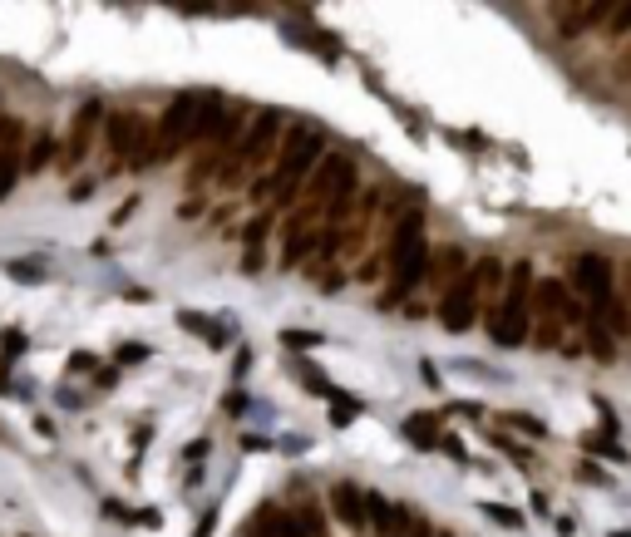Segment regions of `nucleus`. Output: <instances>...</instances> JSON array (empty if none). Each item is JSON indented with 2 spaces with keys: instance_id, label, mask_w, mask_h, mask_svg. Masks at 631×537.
I'll return each mask as SVG.
<instances>
[{
  "instance_id": "16",
  "label": "nucleus",
  "mask_w": 631,
  "mask_h": 537,
  "mask_svg": "<svg viewBox=\"0 0 631 537\" xmlns=\"http://www.w3.org/2000/svg\"><path fill=\"white\" fill-rule=\"evenodd\" d=\"M587 346L597 350V360H602V365H612V350H616V340L602 331V321H597V315H592V321H587Z\"/></svg>"
},
{
  "instance_id": "26",
  "label": "nucleus",
  "mask_w": 631,
  "mask_h": 537,
  "mask_svg": "<svg viewBox=\"0 0 631 537\" xmlns=\"http://www.w3.org/2000/svg\"><path fill=\"white\" fill-rule=\"evenodd\" d=\"M454 370H459V375H479V380H503L499 370H483V365H473V360H459Z\"/></svg>"
},
{
  "instance_id": "17",
  "label": "nucleus",
  "mask_w": 631,
  "mask_h": 537,
  "mask_svg": "<svg viewBox=\"0 0 631 537\" xmlns=\"http://www.w3.org/2000/svg\"><path fill=\"white\" fill-rule=\"evenodd\" d=\"M50 158H55V139H50V133H40V139L30 143V163H20V173H26V168H30V173H40V168H50Z\"/></svg>"
},
{
  "instance_id": "23",
  "label": "nucleus",
  "mask_w": 631,
  "mask_h": 537,
  "mask_svg": "<svg viewBox=\"0 0 631 537\" xmlns=\"http://www.w3.org/2000/svg\"><path fill=\"white\" fill-rule=\"evenodd\" d=\"M5 272L16 276V282H40V276H45V266H40V262H26V256H16V262H10Z\"/></svg>"
},
{
  "instance_id": "10",
  "label": "nucleus",
  "mask_w": 631,
  "mask_h": 537,
  "mask_svg": "<svg viewBox=\"0 0 631 537\" xmlns=\"http://www.w3.org/2000/svg\"><path fill=\"white\" fill-rule=\"evenodd\" d=\"M99 119H104V104H84L79 114H75V124H69V149H65V163H84L94 149V129H99Z\"/></svg>"
},
{
  "instance_id": "25",
  "label": "nucleus",
  "mask_w": 631,
  "mask_h": 537,
  "mask_svg": "<svg viewBox=\"0 0 631 537\" xmlns=\"http://www.w3.org/2000/svg\"><path fill=\"white\" fill-rule=\"evenodd\" d=\"M360 414V405L356 399H346V395H336V405H331V424H350Z\"/></svg>"
},
{
  "instance_id": "20",
  "label": "nucleus",
  "mask_w": 631,
  "mask_h": 537,
  "mask_svg": "<svg viewBox=\"0 0 631 537\" xmlns=\"http://www.w3.org/2000/svg\"><path fill=\"white\" fill-rule=\"evenodd\" d=\"M483 518H493L499 528H523V512L508 508V503H483Z\"/></svg>"
},
{
  "instance_id": "19",
  "label": "nucleus",
  "mask_w": 631,
  "mask_h": 537,
  "mask_svg": "<svg viewBox=\"0 0 631 537\" xmlns=\"http://www.w3.org/2000/svg\"><path fill=\"white\" fill-rule=\"evenodd\" d=\"M178 321H183V331H192V336H208L212 346H222V331H212V325H208V315H198V311H183V315H178Z\"/></svg>"
},
{
  "instance_id": "11",
  "label": "nucleus",
  "mask_w": 631,
  "mask_h": 537,
  "mask_svg": "<svg viewBox=\"0 0 631 537\" xmlns=\"http://www.w3.org/2000/svg\"><path fill=\"white\" fill-rule=\"evenodd\" d=\"M252 537H306V528H301V522L291 518L286 508L262 503V508H257V518H252Z\"/></svg>"
},
{
  "instance_id": "2",
  "label": "nucleus",
  "mask_w": 631,
  "mask_h": 537,
  "mask_svg": "<svg viewBox=\"0 0 631 537\" xmlns=\"http://www.w3.org/2000/svg\"><path fill=\"white\" fill-rule=\"evenodd\" d=\"M321 158H326V133L321 129H291L286 149L276 153V173H272V182H266V192H276V202H286L291 192L301 188V178H306Z\"/></svg>"
},
{
  "instance_id": "1",
  "label": "nucleus",
  "mask_w": 631,
  "mask_h": 537,
  "mask_svg": "<svg viewBox=\"0 0 631 537\" xmlns=\"http://www.w3.org/2000/svg\"><path fill=\"white\" fill-rule=\"evenodd\" d=\"M424 272H429V242H424L419 212H409L405 222H399L395 242H390V286H385L380 306H395V301H405L409 291L424 282Z\"/></svg>"
},
{
  "instance_id": "27",
  "label": "nucleus",
  "mask_w": 631,
  "mask_h": 537,
  "mask_svg": "<svg viewBox=\"0 0 631 537\" xmlns=\"http://www.w3.org/2000/svg\"><path fill=\"white\" fill-rule=\"evenodd\" d=\"M69 370H75V375H89V370H94V356H89V350H79V356H69Z\"/></svg>"
},
{
  "instance_id": "21",
  "label": "nucleus",
  "mask_w": 631,
  "mask_h": 537,
  "mask_svg": "<svg viewBox=\"0 0 631 537\" xmlns=\"http://www.w3.org/2000/svg\"><path fill=\"white\" fill-rule=\"evenodd\" d=\"M20 119H10V114H0V153H16V143H20Z\"/></svg>"
},
{
  "instance_id": "15",
  "label": "nucleus",
  "mask_w": 631,
  "mask_h": 537,
  "mask_svg": "<svg viewBox=\"0 0 631 537\" xmlns=\"http://www.w3.org/2000/svg\"><path fill=\"white\" fill-rule=\"evenodd\" d=\"M266 232H272V212H257L247 222V232H242V242H247V266L257 272L262 266V242H266Z\"/></svg>"
},
{
  "instance_id": "24",
  "label": "nucleus",
  "mask_w": 631,
  "mask_h": 537,
  "mask_svg": "<svg viewBox=\"0 0 631 537\" xmlns=\"http://www.w3.org/2000/svg\"><path fill=\"white\" fill-rule=\"evenodd\" d=\"M282 346H291V350H321V336H316V331H286Z\"/></svg>"
},
{
  "instance_id": "5",
  "label": "nucleus",
  "mask_w": 631,
  "mask_h": 537,
  "mask_svg": "<svg viewBox=\"0 0 631 537\" xmlns=\"http://www.w3.org/2000/svg\"><path fill=\"white\" fill-rule=\"evenodd\" d=\"M109 153L119 158L124 168H143V158H149V139H153V124L143 114H133V108H119V114H109Z\"/></svg>"
},
{
  "instance_id": "28",
  "label": "nucleus",
  "mask_w": 631,
  "mask_h": 537,
  "mask_svg": "<svg viewBox=\"0 0 631 537\" xmlns=\"http://www.w3.org/2000/svg\"><path fill=\"white\" fill-rule=\"evenodd\" d=\"M513 424H518V429H528V434H543V424L533 419V414H513Z\"/></svg>"
},
{
  "instance_id": "3",
  "label": "nucleus",
  "mask_w": 631,
  "mask_h": 537,
  "mask_svg": "<svg viewBox=\"0 0 631 537\" xmlns=\"http://www.w3.org/2000/svg\"><path fill=\"white\" fill-rule=\"evenodd\" d=\"M503 282H508V296H503V311L493 315V325H489V336L499 340V346H523V340L533 336V266L528 262H513V272H503Z\"/></svg>"
},
{
  "instance_id": "22",
  "label": "nucleus",
  "mask_w": 631,
  "mask_h": 537,
  "mask_svg": "<svg viewBox=\"0 0 631 537\" xmlns=\"http://www.w3.org/2000/svg\"><path fill=\"white\" fill-rule=\"evenodd\" d=\"M582 444H587V449H597V454H606V459H616V463L626 459V449L616 444V439H606V434H587V439H582Z\"/></svg>"
},
{
  "instance_id": "18",
  "label": "nucleus",
  "mask_w": 631,
  "mask_h": 537,
  "mask_svg": "<svg viewBox=\"0 0 631 537\" xmlns=\"http://www.w3.org/2000/svg\"><path fill=\"white\" fill-rule=\"evenodd\" d=\"M16 182H20V153H0V202L10 198Z\"/></svg>"
},
{
  "instance_id": "29",
  "label": "nucleus",
  "mask_w": 631,
  "mask_h": 537,
  "mask_svg": "<svg viewBox=\"0 0 631 537\" xmlns=\"http://www.w3.org/2000/svg\"><path fill=\"white\" fill-rule=\"evenodd\" d=\"M247 409V395H242V389H233V395H227V414H242Z\"/></svg>"
},
{
  "instance_id": "8",
  "label": "nucleus",
  "mask_w": 631,
  "mask_h": 537,
  "mask_svg": "<svg viewBox=\"0 0 631 537\" xmlns=\"http://www.w3.org/2000/svg\"><path fill=\"white\" fill-rule=\"evenodd\" d=\"M473 315H479V282H473V272H459L440 296V321H444V331L459 336L473 325Z\"/></svg>"
},
{
  "instance_id": "13",
  "label": "nucleus",
  "mask_w": 631,
  "mask_h": 537,
  "mask_svg": "<svg viewBox=\"0 0 631 537\" xmlns=\"http://www.w3.org/2000/svg\"><path fill=\"white\" fill-rule=\"evenodd\" d=\"M366 522H375V532H380V537H399V532H405V512H399L390 498H380V493H366Z\"/></svg>"
},
{
  "instance_id": "7",
  "label": "nucleus",
  "mask_w": 631,
  "mask_h": 537,
  "mask_svg": "<svg viewBox=\"0 0 631 537\" xmlns=\"http://www.w3.org/2000/svg\"><path fill=\"white\" fill-rule=\"evenodd\" d=\"M346 192H356V163H350L346 153H326L306 173V202L321 207L331 198H346Z\"/></svg>"
},
{
  "instance_id": "14",
  "label": "nucleus",
  "mask_w": 631,
  "mask_h": 537,
  "mask_svg": "<svg viewBox=\"0 0 631 537\" xmlns=\"http://www.w3.org/2000/svg\"><path fill=\"white\" fill-rule=\"evenodd\" d=\"M405 439L415 449H440V419H434V414H409V419H405Z\"/></svg>"
},
{
  "instance_id": "9",
  "label": "nucleus",
  "mask_w": 631,
  "mask_h": 537,
  "mask_svg": "<svg viewBox=\"0 0 631 537\" xmlns=\"http://www.w3.org/2000/svg\"><path fill=\"white\" fill-rule=\"evenodd\" d=\"M276 133H282V114H276V108H257V119H252L247 139H242V149H237V178L247 163H262L266 149L276 143Z\"/></svg>"
},
{
  "instance_id": "6",
  "label": "nucleus",
  "mask_w": 631,
  "mask_h": 537,
  "mask_svg": "<svg viewBox=\"0 0 631 537\" xmlns=\"http://www.w3.org/2000/svg\"><path fill=\"white\" fill-rule=\"evenodd\" d=\"M573 296H582L592 306V315H597L606 301L616 296V282H612V262H606L602 252H582L577 262H573Z\"/></svg>"
},
{
  "instance_id": "12",
  "label": "nucleus",
  "mask_w": 631,
  "mask_h": 537,
  "mask_svg": "<svg viewBox=\"0 0 631 537\" xmlns=\"http://www.w3.org/2000/svg\"><path fill=\"white\" fill-rule=\"evenodd\" d=\"M331 508H336V522H346V528H366V493H360L356 483H336L331 488Z\"/></svg>"
},
{
  "instance_id": "4",
  "label": "nucleus",
  "mask_w": 631,
  "mask_h": 537,
  "mask_svg": "<svg viewBox=\"0 0 631 537\" xmlns=\"http://www.w3.org/2000/svg\"><path fill=\"white\" fill-rule=\"evenodd\" d=\"M198 108H202V94H173V99H168L163 119H158V143L149 149V158H143V168L163 163V158H173L178 149H183L192 119H198Z\"/></svg>"
}]
</instances>
